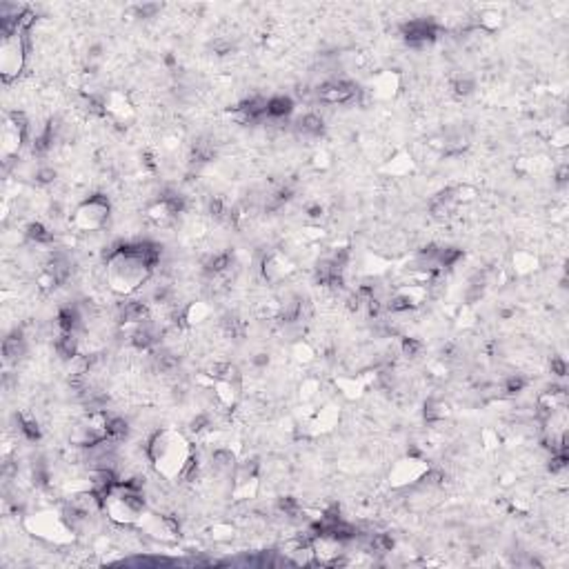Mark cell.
<instances>
[{"instance_id": "30bf717a", "label": "cell", "mask_w": 569, "mask_h": 569, "mask_svg": "<svg viewBox=\"0 0 569 569\" xmlns=\"http://www.w3.org/2000/svg\"><path fill=\"white\" fill-rule=\"evenodd\" d=\"M25 356H27V341L21 329H18V332L9 334L3 341V358L7 365H18Z\"/></svg>"}, {"instance_id": "603a6c76", "label": "cell", "mask_w": 569, "mask_h": 569, "mask_svg": "<svg viewBox=\"0 0 569 569\" xmlns=\"http://www.w3.org/2000/svg\"><path fill=\"white\" fill-rule=\"evenodd\" d=\"M423 352V343L418 341V338H402L400 341V354L407 356V358H416Z\"/></svg>"}, {"instance_id": "ba28073f", "label": "cell", "mask_w": 569, "mask_h": 569, "mask_svg": "<svg viewBox=\"0 0 569 569\" xmlns=\"http://www.w3.org/2000/svg\"><path fill=\"white\" fill-rule=\"evenodd\" d=\"M293 271H296V263L291 261L289 254H284V250H274L261 261V274L269 284H282Z\"/></svg>"}, {"instance_id": "52a82bcc", "label": "cell", "mask_w": 569, "mask_h": 569, "mask_svg": "<svg viewBox=\"0 0 569 569\" xmlns=\"http://www.w3.org/2000/svg\"><path fill=\"white\" fill-rule=\"evenodd\" d=\"M438 36H440V27L431 18H414V21L402 25V38H405V43L411 49H418V51L429 49L438 40Z\"/></svg>"}, {"instance_id": "7402d4cb", "label": "cell", "mask_w": 569, "mask_h": 569, "mask_svg": "<svg viewBox=\"0 0 569 569\" xmlns=\"http://www.w3.org/2000/svg\"><path fill=\"white\" fill-rule=\"evenodd\" d=\"M452 89H454V94L458 96V98H465V96H470V94H474V89H476V82H474V78L472 76H456L454 78V82H452Z\"/></svg>"}, {"instance_id": "3957f363", "label": "cell", "mask_w": 569, "mask_h": 569, "mask_svg": "<svg viewBox=\"0 0 569 569\" xmlns=\"http://www.w3.org/2000/svg\"><path fill=\"white\" fill-rule=\"evenodd\" d=\"M29 34L32 32L18 29L14 34L3 36V40H0V76H3L7 85L21 76L25 69L27 53H29L32 47Z\"/></svg>"}, {"instance_id": "8992f818", "label": "cell", "mask_w": 569, "mask_h": 569, "mask_svg": "<svg viewBox=\"0 0 569 569\" xmlns=\"http://www.w3.org/2000/svg\"><path fill=\"white\" fill-rule=\"evenodd\" d=\"M136 529H141L147 538L158 540V543L171 545L180 538V527L176 518L165 516V513H156V511H147L141 516V520L136 522Z\"/></svg>"}, {"instance_id": "e0dca14e", "label": "cell", "mask_w": 569, "mask_h": 569, "mask_svg": "<svg viewBox=\"0 0 569 569\" xmlns=\"http://www.w3.org/2000/svg\"><path fill=\"white\" fill-rule=\"evenodd\" d=\"M25 238H27V243L34 245V247H49V245H53V232H49V229L45 227L43 223L27 225Z\"/></svg>"}, {"instance_id": "8fae6325", "label": "cell", "mask_w": 569, "mask_h": 569, "mask_svg": "<svg viewBox=\"0 0 569 569\" xmlns=\"http://www.w3.org/2000/svg\"><path fill=\"white\" fill-rule=\"evenodd\" d=\"M212 314H214V309L207 300H194L182 309V320H185L187 327H198V325L207 323V320L212 318Z\"/></svg>"}, {"instance_id": "7a4b0ae2", "label": "cell", "mask_w": 569, "mask_h": 569, "mask_svg": "<svg viewBox=\"0 0 569 569\" xmlns=\"http://www.w3.org/2000/svg\"><path fill=\"white\" fill-rule=\"evenodd\" d=\"M25 529L32 536L45 540L51 545H71L76 540V531L69 527V522L62 516V511H36L25 516Z\"/></svg>"}, {"instance_id": "5bb4252c", "label": "cell", "mask_w": 569, "mask_h": 569, "mask_svg": "<svg viewBox=\"0 0 569 569\" xmlns=\"http://www.w3.org/2000/svg\"><path fill=\"white\" fill-rule=\"evenodd\" d=\"M452 414V409H449V402L443 400V398H429L425 402V409H423V416L429 425H438V423H445Z\"/></svg>"}, {"instance_id": "5b68a950", "label": "cell", "mask_w": 569, "mask_h": 569, "mask_svg": "<svg viewBox=\"0 0 569 569\" xmlns=\"http://www.w3.org/2000/svg\"><path fill=\"white\" fill-rule=\"evenodd\" d=\"M429 463L423 458V454H405L391 465L389 470V485L396 489H409L423 481V476L429 470Z\"/></svg>"}, {"instance_id": "ac0fdd59", "label": "cell", "mask_w": 569, "mask_h": 569, "mask_svg": "<svg viewBox=\"0 0 569 569\" xmlns=\"http://www.w3.org/2000/svg\"><path fill=\"white\" fill-rule=\"evenodd\" d=\"M385 169H387V173H391V176L402 178V176H407V173L414 171V160H411L409 154H396L394 158L387 160Z\"/></svg>"}, {"instance_id": "2e32d148", "label": "cell", "mask_w": 569, "mask_h": 569, "mask_svg": "<svg viewBox=\"0 0 569 569\" xmlns=\"http://www.w3.org/2000/svg\"><path fill=\"white\" fill-rule=\"evenodd\" d=\"M511 267H513V274H516V276H529V274H534L540 267V261H538V256L531 252H516L511 258Z\"/></svg>"}, {"instance_id": "ffe728a7", "label": "cell", "mask_w": 569, "mask_h": 569, "mask_svg": "<svg viewBox=\"0 0 569 569\" xmlns=\"http://www.w3.org/2000/svg\"><path fill=\"white\" fill-rule=\"evenodd\" d=\"M500 389L505 396H518V394L527 389V378L522 374H509L507 378L503 380Z\"/></svg>"}, {"instance_id": "9a60e30c", "label": "cell", "mask_w": 569, "mask_h": 569, "mask_svg": "<svg viewBox=\"0 0 569 569\" xmlns=\"http://www.w3.org/2000/svg\"><path fill=\"white\" fill-rule=\"evenodd\" d=\"M503 23H505L503 12H498V9H483V12L476 16L474 25H476V29L483 34H494L500 29Z\"/></svg>"}, {"instance_id": "484cf974", "label": "cell", "mask_w": 569, "mask_h": 569, "mask_svg": "<svg viewBox=\"0 0 569 569\" xmlns=\"http://www.w3.org/2000/svg\"><path fill=\"white\" fill-rule=\"evenodd\" d=\"M234 536V527L232 525H216L214 527V538L218 540H229Z\"/></svg>"}, {"instance_id": "44dd1931", "label": "cell", "mask_w": 569, "mask_h": 569, "mask_svg": "<svg viewBox=\"0 0 569 569\" xmlns=\"http://www.w3.org/2000/svg\"><path fill=\"white\" fill-rule=\"evenodd\" d=\"M291 356L296 358L298 363L307 365V363H311V361L316 358V350L311 347V343H307V341H302V338H298V341L291 345Z\"/></svg>"}, {"instance_id": "4fadbf2b", "label": "cell", "mask_w": 569, "mask_h": 569, "mask_svg": "<svg viewBox=\"0 0 569 569\" xmlns=\"http://www.w3.org/2000/svg\"><path fill=\"white\" fill-rule=\"evenodd\" d=\"M323 130H325V121L314 112L300 116L296 121V132H298V136H302V138H318V136L323 134Z\"/></svg>"}, {"instance_id": "277c9868", "label": "cell", "mask_w": 569, "mask_h": 569, "mask_svg": "<svg viewBox=\"0 0 569 569\" xmlns=\"http://www.w3.org/2000/svg\"><path fill=\"white\" fill-rule=\"evenodd\" d=\"M109 216H112V203H109V198L105 194H91L73 209L69 225L78 234H94L107 227Z\"/></svg>"}, {"instance_id": "d4e9b609", "label": "cell", "mask_w": 569, "mask_h": 569, "mask_svg": "<svg viewBox=\"0 0 569 569\" xmlns=\"http://www.w3.org/2000/svg\"><path fill=\"white\" fill-rule=\"evenodd\" d=\"M549 370H552V374H556V376H563L567 374V367H565V361L563 358H558V356H552V363H549Z\"/></svg>"}, {"instance_id": "cb8c5ba5", "label": "cell", "mask_w": 569, "mask_h": 569, "mask_svg": "<svg viewBox=\"0 0 569 569\" xmlns=\"http://www.w3.org/2000/svg\"><path fill=\"white\" fill-rule=\"evenodd\" d=\"M56 176H58L56 169L47 167V165H45V167H38V169H36V173H34L36 182H40V185H49V182L56 180Z\"/></svg>"}, {"instance_id": "d6986e66", "label": "cell", "mask_w": 569, "mask_h": 569, "mask_svg": "<svg viewBox=\"0 0 569 569\" xmlns=\"http://www.w3.org/2000/svg\"><path fill=\"white\" fill-rule=\"evenodd\" d=\"M130 423L123 416H107V438L116 440V443H123V440L130 436Z\"/></svg>"}, {"instance_id": "7c38bea8", "label": "cell", "mask_w": 569, "mask_h": 569, "mask_svg": "<svg viewBox=\"0 0 569 569\" xmlns=\"http://www.w3.org/2000/svg\"><path fill=\"white\" fill-rule=\"evenodd\" d=\"M293 114V100L284 94L267 98V121H284Z\"/></svg>"}, {"instance_id": "6da1fadb", "label": "cell", "mask_w": 569, "mask_h": 569, "mask_svg": "<svg viewBox=\"0 0 569 569\" xmlns=\"http://www.w3.org/2000/svg\"><path fill=\"white\" fill-rule=\"evenodd\" d=\"M145 456L162 481H180L196 458L191 440L178 429H156L145 445Z\"/></svg>"}, {"instance_id": "9c48e42d", "label": "cell", "mask_w": 569, "mask_h": 569, "mask_svg": "<svg viewBox=\"0 0 569 569\" xmlns=\"http://www.w3.org/2000/svg\"><path fill=\"white\" fill-rule=\"evenodd\" d=\"M398 89H400V76L396 71H380L370 82V94L378 100L394 98L398 94Z\"/></svg>"}]
</instances>
